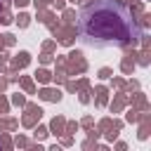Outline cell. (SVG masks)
<instances>
[{
	"label": "cell",
	"instance_id": "1",
	"mask_svg": "<svg viewBox=\"0 0 151 151\" xmlns=\"http://www.w3.org/2000/svg\"><path fill=\"white\" fill-rule=\"evenodd\" d=\"M83 28L90 40L116 42L123 47L139 45V24L125 17L123 5L113 0H92L83 7Z\"/></svg>",
	"mask_w": 151,
	"mask_h": 151
},
{
	"label": "cell",
	"instance_id": "2",
	"mask_svg": "<svg viewBox=\"0 0 151 151\" xmlns=\"http://www.w3.org/2000/svg\"><path fill=\"white\" fill-rule=\"evenodd\" d=\"M50 28L57 33V40H59V42H64V45H71V42H73V38L78 35V28H76L73 24H66L64 28H61L59 24H50Z\"/></svg>",
	"mask_w": 151,
	"mask_h": 151
},
{
	"label": "cell",
	"instance_id": "3",
	"mask_svg": "<svg viewBox=\"0 0 151 151\" xmlns=\"http://www.w3.org/2000/svg\"><path fill=\"white\" fill-rule=\"evenodd\" d=\"M66 66V73H83L85 68H87V61L83 59V52H71L68 54V64H64Z\"/></svg>",
	"mask_w": 151,
	"mask_h": 151
},
{
	"label": "cell",
	"instance_id": "4",
	"mask_svg": "<svg viewBox=\"0 0 151 151\" xmlns=\"http://www.w3.org/2000/svg\"><path fill=\"white\" fill-rule=\"evenodd\" d=\"M42 116V111H40V106H35V104H26V116H24V125L26 127H33L35 125V120Z\"/></svg>",
	"mask_w": 151,
	"mask_h": 151
},
{
	"label": "cell",
	"instance_id": "5",
	"mask_svg": "<svg viewBox=\"0 0 151 151\" xmlns=\"http://www.w3.org/2000/svg\"><path fill=\"white\" fill-rule=\"evenodd\" d=\"M127 101H132V106L139 109V111H149V99H146L144 92H137V90H134V94L127 97Z\"/></svg>",
	"mask_w": 151,
	"mask_h": 151
},
{
	"label": "cell",
	"instance_id": "6",
	"mask_svg": "<svg viewBox=\"0 0 151 151\" xmlns=\"http://www.w3.org/2000/svg\"><path fill=\"white\" fill-rule=\"evenodd\" d=\"M28 61H31V54H28V52H19V54H17L14 59H12V71H9V73H14V71L24 68V66H26Z\"/></svg>",
	"mask_w": 151,
	"mask_h": 151
},
{
	"label": "cell",
	"instance_id": "7",
	"mask_svg": "<svg viewBox=\"0 0 151 151\" xmlns=\"http://www.w3.org/2000/svg\"><path fill=\"white\" fill-rule=\"evenodd\" d=\"M38 94H40V99H47V101H59L61 99V92L59 90H52V87H42Z\"/></svg>",
	"mask_w": 151,
	"mask_h": 151
},
{
	"label": "cell",
	"instance_id": "8",
	"mask_svg": "<svg viewBox=\"0 0 151 151\" xmlns=\"http://www.w3.org/2000/svg\"><path fill=\"white\" fill-rule=\"evenodd\" d=\"M120 127H123V120H111L109 130L104 132V134H106V139H111V142H113V139H116V137L120 134Z\"/></svg>",
	"mask_w": 151,
	"mask_h": 151
},
{
	"label": "cell",
	"instance_id": "9",
	"mask_svg": "<svg viewBox=\"0 0 151 151\" xmlns=\"http://www.w3.org/2000/svg\"><path fill=\"white\" fill-rule=\"evenodd\" d=\"M94 101H97V106H106V97H109V90L104 87V85H99V87H94Z\"/></svg>",
	"mask_w": 151,
	"mask_h": 151
},
{
	"label": "cell",
	"instance_id": "10",
	"mask_svg": "<svg viewBox=\"0 0 151 151\" xmlns=\"http://www.w3.org/2000/svg\"><path fill=\"white\" fill-rule=\"evenodd\" d=\"M125 104H127V97H125V92H120V94H116V99H113V104H111V111L118 113V111H123Z\"/></svg>",
	"mask_w": 151,
	"mask_h": 151
},
{
	"label": "cell",
	"instance_id": "11",
	"mask_svg": "<svg viewBox=\"0 0 151 151\" xmlns=\"http://www.w3.org/2000/svg\"><path fill=\"white\" fill-rule=\"evenodd\" d=\"M142 12H144V0H132V2H130V17L137 19Z\"/></svg>",
	"mask_w": 151,
	"mask_h": 151
},
{
	"label": "cell",
	"instance_id": "12",
	"mask_svg": "<svg viewBox=\"0 0 151 151\" xmlns=\"http://www.w3.org/2000/svg\"><path fill=\"white\" fill-rule=\"evenodd\" d=\"M64 127H66V120H64L61 116H57V118L52 120V125H50V130H52L54 134H61V132H64Z\"/></svg>",
	"mask_w": 151,
	"mask_h": 151
},
{
	"label": "cell",
	"instance_id": "13",
	"mask_svg": "<svg viewBox=\"0 0 151 151\" xmlns=\"http://www.w3.org/2000/svg\"><path fill=\"white\" fill-rule=\"evenodd\" d=\"M137 64H142V66H149V61H151V52L149 50H142V52H137V59H134Z\"/></svg>",
	"mask_w": 151,
	"mask_h": 151
},
{
	"label": "cell",
	"instance_id": "14",
	"mask_svg": "<svg viewBox=\"0 0 151 151\" xmlns=\"http://www.w3.org/2000/svg\"><path fill=\"white\" fill-rule=\"evenodd\" d=\"M142 113H144V111H139V109L132 106V111H127L125 120H127V123H139V120H142Z\"/></svg>",
	"mask_w": 151,
	"mask_h": 151
},
{
	"label": "cell",
	"instance_id": "15",
	"mask_svg": "<svg viewBox=\"0 0 151 151\" xmlns=\"http://www.w3.org/2000/svg\"><path fill=\"white\" fill-rule=\"evenodd\" d=\"M35 80H40V83H50V80H52V73H50L47 68H38V71H35Z\"/></svg>",
	"mask_w": 151,
	"mask_h": 151
},
{
	"label": "cell",
	"instance_id": "16",
	"mask_svg": "<svg viewBox=\"0 0 151 151\" xmlns=\"http://www.w3.org/2000/svg\"><path fill=\"white\" fill-rule=\"evenodd\" d=\"M137 19H139V26H142V28H149V26H151V14H149V12H142Z\"/></svg>",
	"mask_w": 151,
	"mask_h": 151
},
{
	"label": "cell",
	"instance_id": "17",
	"mask_svg": "<svg viewBox=\"0 0 151 151\" xmlns=\"http://www.w3.org/2000/svg\"><path fill=\"white\" fill-rule=\"evenodd\" d=\"M28 21H31V17H28V14H24V12L17 17V24H19L21 28H26V26H28Z\"/></svg>",
	"mask_w": 151,
	"mask_h": 151
},
{
	"label": "cell",
	"instance_id": "18",
	"mask_svg": "<svg viewBox=\"0 0 151 151\" xmlns=\"http://www.w3.org/2000/svg\"><path fill=\"white\" fill-rule=\"evenodd\" d=\"M21 87H24L26 92H35V87H33V80H31V78H21Z\"/></svg>",
	"mask_w": 151,
	"mask_h": 151
},
{
	"label": "cell",
	"instance_id": "19",
	"mask_svg": "<svg viewBox=\"0 0 151 151\" xmlns=\"http://www.w3.org/2000/svg\"><path fill=\"white\" fill-rule=\"evenodd\" d=\"M38 19H40V21H42V24H54V21H52V19H54V17H52V14H50V12H40V14H38Z\"/></svg>",
	"mask_w": 151,
	"mask_h": 151
},
{
	"label": "cell",
	"instance_id": "20",
	"mask_svg": "<svg viewBox=\"0 0 151 151\" xmlns=\"http://www.w3.org/2000/svg\"><path fill=\"white\" fill-rule=\"evenodd\" d=\"M33 134H35V139H45V137H47V127H42V125H38Z\"/></svg>",
	"mask_w": 151,
	"mask_h": 151
},
{
	"label": "cell",
	"instance_id": "21",
	"mask_svg": "<svg viewBox=\"0 0 151 151\" xmlns=\"http://www.w3.org/2000/svg\"><path fill=\"white\" fill-rule=\"evenodd\" d=\"M111 76H113V71H111L109 66H104V68H99V78H101V80H106V78H111Z\"/></svg>",
	"mask_w": 151,
	"mask_h": 151
},
{
	"label": "cell",
	"instance_id": "22",
	"mask_svg": "<svg viewBox=\"0 0 151 151\" xmlns=\"http://www.w3.org/2000/svg\"><path fill=\"white\" fill-rule=\"evenodd\" d=\"M64 19H66V24H73V21H76V12H73V9H66V12H64Z\"/></svg>",
	"mask_w": 151,
	"mask_h": 151
},
{
	"label": "cell",
	"instance_id": "23",
	"mask_svg": "<svg viewBox=\"0 0 151 151\" xmlns=\"http://www.w3.org/2000/svg\"><path fill=\"white\" fill-rule=\"evenodd\" d=\"M113 87L120 90V92H125V80L123 78H113Z\"/></svg>",
	"mask_w": 151,
	"mask_h": 151
},
{
	"label": "cell",
	"instance_id": "24",
	"mask_svg": "<svg viewBox=\"0 0 151 151\" xmlns=\"http://www.w3.org/2000/svg\"><path fill=\"white\" fill-rule=\"evenodd\" d=\"M125 90L134 92V90H139V83H137V80H130V83H125Z\"/></svg>",
	"mask_w": 151,
	"mask_h": 151
},
{
	"label": "cell",
	"instance_id": "25",
	"mask_svg": "<svg viewBox=\"0 0 151 151\" xmlns=\"http://www.w3.org/2000/svg\"><path fill=\"white\" fill-rule=\"evenodd\" d=\"M78 130V123H66V127H64V132H68V134H73Z\"/></svg>",
	"mask_w": 151,
	"mask_h": 151
},
{
	"label": "cell",
	"instance_id": "26",
	"mask_svg": "<svg viewBox=\"0 0 151 151\" xmlns=\"http://www.w3.org/2000/svg\"><path fill=\"white\" fill-rule=\"evenodd\" d=\"M52 78H54L57 83H64V80H66V73H64V71H57V73H54Z\"/></svg>",
	"mask_w": 151,
	"mask_h": 151
},
{
	"label": "cell",
	"instance_id": "27",
	"mask_svg": "<svg viewBox=\"0 0 151 151\" xmlns=\"http://www.w3.org/2000/svg\"><path fill=\"white\" fill-rule=\"evenodd\" d=\"M12 101H14V104H19V106H24V104H26L24 94H14V97H12Z\"/></svg>",
	"mask_w": 151,
	"mask_h": 151
},
{
	"label": "cell",
	"instance_id": "28",
	"mask_svg": "<svg viewBox=\"0 0 151 151\" xmlns=\"http://www.w3.org/2000/svg\"><path fill=\"white\" fill-rule=\"evenodd\" d=\"M111 120H113V118H104V120L99 123V130H104V132H106V130H109V125H111Z\"/></svg>",
	"mask_w": 151,
	"mask_h": 151
},
{
	"label": "cell",
	"instance_id": "29",
	"mask_svg": "<svg viewBox=\"0 0 151 151\" xmlns=\"http://www.w3.org/2000/svg\"><path fill=\"white\" fill-rule=\"evenodd\" d=\"M2 42H5V45H14V35H12V33L2 35Z\"/></svg>",
	"mask_w": 151,
	"mask_h": 151
},
{
	"label": "cell",
	"instance_id": "30",
	"mask_svg": "<svg viewBox=\"0 0 151 151\" xmlns=\"http://www.w3.org/2000/svg\"><path fill=\"white\" fill-rule=\"evenodd\" d=\"M9 21H12V17H9L7 12H2V14H0V24H9Z\"/></svg>",
	"mask_w": 151,
	"mask_h": 151
},
{
	"label": "cell",
	"instance_id": "31",
	"mask_svg": "<svg viewBox=\"0 0 151 151\" xmlns=\"http://www.w3.org/2000/svg\"><path fill=\"white\" fill-rule=\"evenodd\" d=\"M17 146H28V139H24V137H17Z\"/></svg>",
	"mask_w": 151,
	"mask_h": 151
},
{
	"label": "cell",
	"instance_id": "32",
	"mask_svg": "<svg viewBox=\"0 0 151 151\" xmlns=\"http://www.w3.org/2000/svg\"><path fill=\"white\" fill-rule=\"evenodd\" d=\"M33 2H35V7H45V5H50L52 0H33Z\"/></svg>",
	"mask_w": 151,
	"mask_h": 151
},
{
	"label": "cell",
	"instance_id": "33",
	"mask_svg": "<svg viewBox=\"0 0 151 151\" xmlns=\"http://www.w3.org/2000/svg\"><path fill=\"white\" fill-rule=\"evenodd\" d=\"M0 113H7V101L0 97Z\"/></svg>",
	"mask_w": 151,
	"mask_h": 151
},
{
	"label": "cell",
	"instance_id": "34",
	"mask_svg": "<svg viewBox=\"0 0 151 151\" xmlns=\"http://www.w3.org/2000/svg\"><path fill=\"white\" fill-rule=\"evenodd\" d=\"M66 90H68V92H76V90H78V83H68Z\"/></svg>",
	"mask_w": 151,
	"mask_h": 151
},
{
	"label": "cell",
	"instance_id": "35",
	"mask_svg": "<svg viewBox=\"0 0 151 151\" xmlns=\"http://www.w3.org/2000/svg\"><path fill=\"white\" fill-rule=\"evenodd\" d=\"M83 125H85V127H92V118L85 116V118H83Z\"/></svg>",
	"mask_w": 151,
	"mask_h": 151
},
{
	"label": "cell",
	"instance_id": "36",
	"mask_svg": "<svg viewBox=\"0 0 151 151\" xmlns=\"http://www.w3.org/2000/svg\"><path fill=\"white\" fill-rule=\"evenodd\" d=\"M116 149H118V151H125V149H127V144H125V142H118V144H116Z\"/></svg>",
	"mask_w": 151,
	"mask_h": 151
},
{
	"label": "cell",
	"instance_id": "37",
	"mask_svg": "<svg viewBox=\"0 0 151 151\" xmlns=\"http://www.w3.org/2000/svg\"><path fill=\"white\" fill-rule=\"evenodd\" d=\"M54 50V42H45V52H52Z\"/></svg>",
	"mask_w": 151,
	"mask_h": 151
},
{
	"label": "cell",
	"instance_id": "38",
	"mask_svg": "<svg viewBox=\"0 0 151 151\" xmlns=\"http://www.w3.org/2000/svg\"><path fill=\"white\" fill-rule=\"evenodd\" d=\"M14 5L17 7H24V5H28V0H14Z\"/></svg>",
	"mask_w": 151,
	"mask_h": 151
},
{
	"label": "cell",
	"instance_id": "39",
	"mask_svg": "<svg viewBox=\"0 0 151 151\" xmlns=\"http://www.w3.org/2000/svg\"><path fill=\"white\" fill-rule=\"evenodd\" d=\"M5 87H7V80H5V78H0V92H2Z\"/></svg>",
	"mask_w": 151,
	"mask_h": 151
},
{
	"label": "cell",
	"instance_id": "40",
	"mask_svg": "<svg viewBox=\"0 0 151 151\" xmlns=\"http://www.w3.org/2000/svg\"><path fill=\"white\" fill-rule=\"evenodd\" d=\"M113 2H118V5H130L132 0H113Z\"/></svg>",
	"mask_w": 151,
	"mask_h": 151
},
{
	"label": "cell",
	"instance_id": "41",
	"mask_svg": "<svg viewBox=\"0 0 151 151\" xmlns=\"http://www.w3.org/2000/svg\"><path fill=\"white\" fill-rule=\"evenodd\" d=\"M2 71H5V66H2V61H0V73H2Z\"/></svg>",
	"mask_w": 151,
	"mask_h": 151
},
{
	"label": "cell",
	"instance_id": "42",
	"mask_svg": "<svg viewBox=\"0 0 151 151\" xmlns=\"http://www.w3.org/2000/svg\"><path fill=\"white\" fill-rule=\"evenodd\" d=\"M2 45H5V42H2V35H0V47H2Z\"/></svg>",
	"mask_w": 151,
	"mask_h": 151
},
{
	"label": "cell",
	"instance_id": "43",
	"mask_svg": "<svg viewBox=\"0 0 151 151\" xmlns=\"http://www.w3.org/2000/svg\"><path fill=\"white\" fill-rule=\"evenodd\" d=\"M71 2H80V0H71Z\"/></svg>",
	"mask_w": 151,
	"mask_h": 151
},
{
	"label": "cell",
	"instance_id": "44",
	"mask_svg": "<svg viewBox=\"0 0 151 151\" xmlns=\"http://www.w3.org/2000/svg\"><path fill=\"white\" fill-rule=\"evenodd\" d=\"M144 2H146V0H144Z\"/></svg>",
	"mask_w": 151,
	"mask_h": 151
}]
</instances>
